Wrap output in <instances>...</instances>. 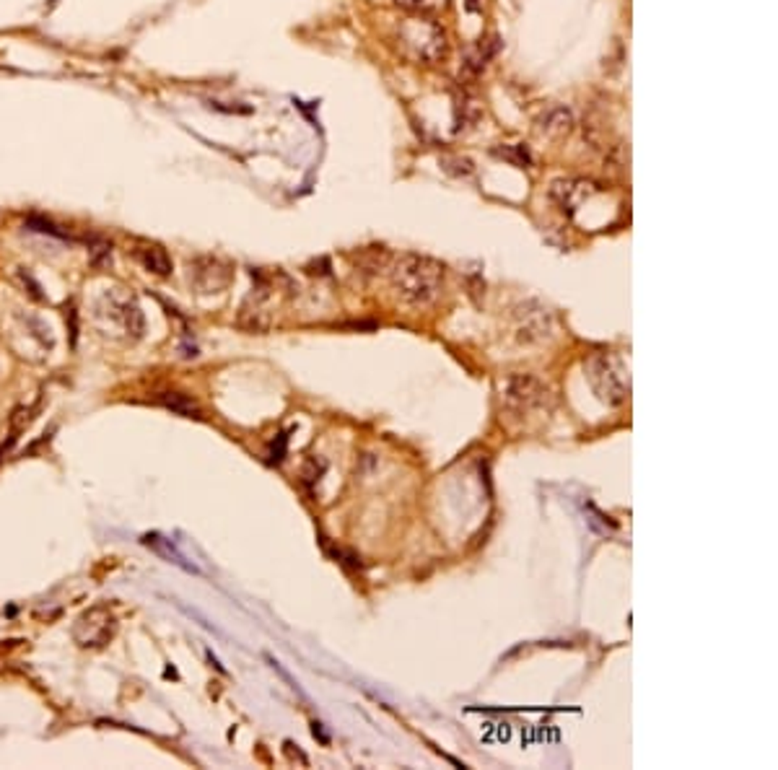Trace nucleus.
<instances>
[{"instance_id": "11", "label": "nucleus", "mask_w": 778, "mask_h": 770, "mask_svg": "<svg viewBox=\"0 0 778 770\" xmlns=\"http://www.w3.org/2000/svg\"><path fill=\"white\" fill-rule=\"evenodd\" d=\"M153 402L166 408V410L177 412V415H184V418H195V420L202 418V408L198 405V400L184 392H159L153 397Z\"/></svg>"}, {"instance_id": "6", "label": "nucleus", "mask_w": 778, "mask_h": 770, "mask_svg": "<svg viewBox=\"0 0 778 770\" xmlns=\"http://www.w3.org/2000/svg\"><path fill=\"white\" fill-rule=\"evenodd\" d=\"M553 335V314L537 301L517 309V338L522 342H543Z\"/></svg>"}, {"instance_id": "17", "label": "nucleus", "mask_w": 778, "mask_h": 770, "mask_svg": "<svg viewBox=\"0 0 778 770\" xmlns=\"http://www.w3.org/2000/svg\"><path fill=\"white\" fill-rule=\"evenodd\" d=\"M286 444H289V436L281 433L271 444V449H268V459H265V462H268V465H281L283 457H286Z\"/></svg>"}, {"instance_id": "16", "label": "nucleus", "mask_w": 778, "mask_h": 770, "mask_svg": "<svg viewBox=\"0 0 778 770\" xmlns=\"http://www.w3.org/2000/svg\"><path fill=\"white\" fill-rule=\"evenodd\" d=\"M496 153L508 159L511 163H517V166H529L532 163V156L527 153V148H522V145H504V148H496Z\"/></svg>"}, {"instance_id": "1", "label": "nucleus", "mask_w": 778, "mask_h": 770, "mask_svg": "<svg viewBox=\"0 0 778 770\" xmlns=\"http://www.w3.org/2000/svg\"><path fill=\"white\" fill-rule=\"evenodd\" d=\"M444 286V265L423 254H405L392 268V288L410 306H426L436 301Z\"/></svg>"}, {"instance_id": "15", "label": "nucleus", "mask_w": 778, "mask_h": 770, "mask_svg": "<svg viewBox=\"0 0 778 770\" xmlns=\"http://www.w3.org/2000/svg\"><path fill=\"white\" fill-rule=\"evenodd\" d=\"M327 469V462H322V459H317V457H311V459H307L304 462V467H301V480H304V485H311L317 483L322 475H325Z\"/></svg>"}, {"instance_id": "19", "label": "nucleus", "mask_w": 778, "mask_h": 770, "mask_svg": "<svg viewBox=\"0 0 778 770\" xmlns=\"http://www.w3.org/2000/svg\"><path fill=\"white\" fill-rule=\"evenodd\" d=\"M14 441H16V433H14V436H11V439H8V441H5V444L0 447V459H3L5 454H8V449L14 447Z\"/></svg>"}, {"instance_id": "10", "label": "nucleus", "mask_w": 778, "mask_h": 770, "mask_svg": "<svg viewBox=\"0 0 778 770\" xmlns=\"http://www.w3.org/2000/svg\"><path fill=\"white\" fill-rule=\"evenodd\" d=\"M133 257L143 265V270L153 272V275H162L166 278L172 272V257L166 254V250H162L159 244H145V247H135L133 250Z\"/></svg>"}, {"instance_id": "12", "label": "nucleus", "mask_w": 778, "mask_h": 770, "mask_svg": "<svg viewBox=\"0 0 778 770\" xmlns=\"http://www.w3.org/2000/svg\"><path fill=\"white\" fill-rule=\"evenodd\" d=\"M571 125H574V117H571L568 109L563 107L553 109V112H547L543 117V133L545 135H553V138L566 135L571 130Z\"/></svg>"}, {"instance_id": "7", "label": "nucleus", "mask_w": 778, "mask_h": 770, "mask_svg": "<svg viewBox=\"0 0 778 770\" xmlns=\"http://www.w3.org/2000/svg\"><path fill=\"white\" fill-rule=\"evenodd\" d=\"M190 281L200 288V293H218L234 281V270L216 257H202L190 265Z\"/></svg>"}, {"instance_id": "2", "label": "nucleus", "mask_w": 778, "mask_h": 770, "mask_svg": "<svg viewBox=\"0 0 778 770\" xmlns=\"http://www.w3.org/2000/svg\"><path fill=\"white\" fill-rule=\"evenodd\" d=\"M584 377L602 402L623 405L631 394V369L620 353L597 350L584 363Z\"/></svg>"}, {"instance_id": "14", "label": "nucleus", "mask_w": 778, "mask_h": 770, "mask_svg": "<svg viewBox=\"0 0 778 770\" xmlns=\"http://www.w3.org/2000/svg\"><path fill=\"white\" fill-rule=\"evenodd\" d=\"M395 3H398L399 8L420 14V16H436V14H441L449 5V0H395Z\"/></svg>"}, {"instance_id": "5", "label": "nucleus", "mask_w": 778, "mask_h": 770, "mask_svg": "<svg viewBox=\"0 0 778 770\" xmlns=\"http://www.w3.org/2000/svg\"><path fill=\"white\" fill-rule=\"evenodd\" d=\"M117 633V615L107 602L84 609L73 626V641L81 648H104Z\"/></svg>"}, {"instance_id": "18", "label": "nucleus", "mask_w": 778, "mask_h": 770, "mask_svg": "<svg viewBox=\"0 0 778 770\" xmlns=\"http://www.w3.org/2000/svg\"><path fill=\"white\" fill-rule=\"evenodd\" d=\"M34 412H36V405H32V408H18L16 412H14V418H11V429H14V433H21V430L26 429L32 420H34Z\"/></svg>"}, {"instance_id": "3", "label": "nucleus", "mask_w": 778, "mask_h": 770, "mask_svg": "<svg viewBox=\"0 0 778 770\" xmlns=\"http://www.w3.org/2000/svg\"><path fill=\"white\" fill-rule=\"evenodd\" d=\"M399 50L418 65H436L449 53L444 29L426 18H408L398 32Z\"/></svg>"}, {"instance_id": "8", "label": "nucleus", "mask_w": 778, "mask_h": 770, "mask_svg": "<svg viewBox=\"0 0 778 770\" xmlns=\"http://www.w3.org/2000/svg\"><path fill=\"white\" fill-rule=\"evenodd\" d=\"M597 192H599L597 184H592V182H586V180H558V182H553V190H550L553 200L561 205L563 213H568V215L576 213L581 205H584L589 197L597 195Z\"/></svg>"}, {"instance_id": "13", "label": "nucleus", "mask_w": 778, "mask_h": 770, "mask_svg": "<svg viewBox=\"0 0 778 770\" xmlns=\"http://www.w3.org/2000/svg\"><path fill=\"white\" fill-rule=\"evenodd\" d=\"M123 324H125L127 335H133V338H143L145 317H143V311H141V306L133 304V301H125V304H123Z\"/></svg>"}, {"instance_id": "4", "label": "nucleus", "mask_w": 778, "mask_h": 770, "mask_svg": "<svg viewBox=\"0 0 778 770\" xmlns=\"http://www.w3.org/2000/svg\"><path fill=\"white\" fill-rule=\"evenodd\" d=\"M504 402L514 412L532 415V412H550L553 408V390L535 374H511L504 381Z\"/></svg>"}, {"instance_id": "9", "label": "nucleus", "mask_w": 778, "mask_h": 770, "mask_svg": "<svg viewBox=\"0 0 778 770\" xmlns=\"http://www.w3.org/2000/svg\"><path fill=\"white\" fill-rule=\"evenodd\" d=\"M141 542H143L148 550H153L156 556L163 558L166 563H174V566H177V568H182V571L198 574V568H195L192 563H187V558L182 556L180 550L172 545V539L162 538L159 532H148V535H143V538H141Z\"/></svg>"}]
</instances>
